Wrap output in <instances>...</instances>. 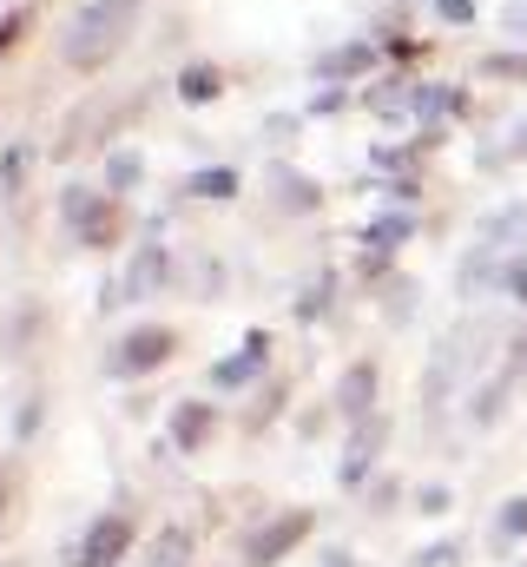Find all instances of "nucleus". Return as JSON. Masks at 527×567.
Listing matches in <instances>:
<instances>
[{
  "instance_id": "1a4fd4ad",
  "label": "nucleus",
  "mask_w": 527,
  "mask_h": 567,
  "mask_svg": "<svg viewBox=\"0 0 527 567\" xmlns=\"http://www.w3.org/2000/svg\"><path fill=\"white\" fill-rule=\"evenodd\" d=\"M488 73H495V80H527V60H521V53H495V60H488Z\"/></svg>"
},
{
  "instance_id": "9d476101",
  "label": "nucleus",
  "mask_w": 527,
  "mask_h": 567,
  "mask_svg": "<svg viewBox=\"0 0 527 567\" xmlns=\"http://www.w3.org/2000/svg\"><path fill=\"white\" fill-rule=\"evenodd\" d=\"M205 429H211V416H205V410H185V416H178V442H198Z\"/></svg>"
},
{
  "instance_id": "39448f33",
  "label": "nucleus",
  "mask_w": 527,
  "mask_h": 567,
  "mask_svg": "<svg viewBox=\"0 0 527 567\" xmlns=\"http://www.w3.org/2000/svg\"><path fill=\"white\" fill-rule=\"evenodd\" d=\"M515 238H527V205H508V212L488 218V231H482V245H495V251H508Z\"/></svg>"
},
{
  "instance_id": "0eeeda50",
  "label": "nucleus",
  "mask_w": 527,
  "mask_h": 567,
  "mask_svg": "<svg viewBox=\"0 0 527 567\" xmlns=\"http://www.w3.org/2000/svg\"><path fill=\"white\" fill-rule=\"evenodd\" d=\"M370 66V47H343L337 60H323V73H363Z\"/></svg>"
},
{
  "instance_id": "423d86ee",
  "label": "nucleus",
  "mask_w": 527,
  "mask_h": 567,
  "mask_svg": "<svg viewBox=\"0 0 527 567\" xmlns=\"http://www.w3.org/2000/svg\"><path fill=\"white\" fill-rule=\"evenodd\" d=\"M502 410H508V390H502V383L475 396V423H502Z\"/></svg>"
},
{
  "instance_id": "6e6552de",
  "label": "nucleus",
  "mask_w": 527,
  "mask_h": 567,
  "mask_svg": "<svg viewBox=\"0 0 527 567\" xmlns=\"http://www.w3.org/2000/svg\"><path fill=\"white\" fill-rule=\"evenodd\" d=\"M502 290H508L515 303H527V251L515 258V265H508V271H502Z\"/></svg>"
},
{
  "instance_id": "f03ea898",
  "label": "nucleus",
  "mask_w": 527,
  "mask_h": 567,
  "mask_svg": "<svg viewBox=\"0 0 527 567\" xmlns=\"http://www.w3.org/2000/svg\"><path fill=\"white\" fill-rule=\"evenodd\" d=\"M303 535H310V515H303V508H297V515H283V522H270L258 542H251V567H270L277 555H290Z\"/></svg>"
},
{
  "instance_id": "f3484780",
  "label": "nucleus",
  "mask_w": 527,
  "mask_h": 567,
  "mask_svg": "<svg viewBox=\"0 0 527 567\" xmlns=\"http://www.w3.org/2000/svg\"><path fill=\"white\" fill-rule=\"evenodd\" d=\"M0 502H7V482H0Z\"/></svg>"
},
{
  "instance_id": "f8f14e48",
  "label": "nucleus",
  "mask_w": 527,
  "mask_h": 567,
  "mask_svg": "<svg viewBox=\"0 0 527 567\" xmlns=\"http://www.w3.org/2000/svg\"><path fill=\"white\" fill-rule=\"evenodd\" d=\"M502 535H527V502H508L502 508Z\"/></svg>"
},
{
  "instance_id": "ddd939ff",
  "label": "nucleus",
  "mask_w": 527,
  "mask_h": 567,
  "mask_svg": "<svg viewBox=\"0 0 527 567\" xmlns=\"http://www.w3.org/2000/svg\"><path fill=\"white\" fill-rule=\"evenodd\" d=\"M455 561H462L455 548H428V555H415V567H455Z\"/></svg>"
},
{
  "instance_id": "f257e3e1",
  "label": "nucleus",
  "mask_w": 527,
  "mask_h": 567,
  "mask_svg": "<svg viewBox=\"0 0 527 567\" xmlns=\"http://www.w3.org/2000/svg\"><path fill=\"white\" fill-rule=\"evenodd\" d=\"M132 7H138V0H113V7L100 0V7H93V13H86V20H80L73 33H100V27H106V40L120 47V27H126V20H132ZM66 53H73L80 66H93V60H100V47H93V40H80V47H66Z\"/></svg>"
},
{
  "instance_id": "20e7f679",
  "label": "nucleus",
  "mask_w": 527,
  "mask_h": 567,
  "mask_svg": "<svg viewBox=\"0 0 527 567\" xmlns=\"http://www.w3.org/2000/svg\"><path fill=\"white\" fill-rule=\"evenodd\" d=\"M165 350H172L165 330H138L126 343V357H120V370H152V363H165Z\"/></svg>"
},
{
  "instance_id": "2eb2a0df",
  "label": "nucleus",
  "mask_w": 527,
  "mask_h": 567,
  "mask_svg": "<svg viewBox=\"0 0 527 567\" xmlns=\"http://www.w3.org/2000/svg\"><path fill=\"white\" fill-rule=\"evenodd\" d=\"M508 377H527V330L515 337V357H508Z\"/></svg>"
},
{
  "instance_id": "dca6fc26",
  "label": "nucleus",
  "mask_w": 527,
  "mask_h": 567,
  "mask_svg": "<svg viewBox=\"0 0 527 567\" xmlns=\"http://www.w3.org/2000/svg\"><path fill=\"white\" fill-rule=\"evenodd\" d=\"M435 7H442V20H468V13H475L468 0H435Z\"/></svg>"
},
{
  "instance_id": "4468645a",
  "label": "nucleus",
  "mask_w": 527,
  "mask_h": 567,
  "mask_svg": "<svg viewBox=\"0 0 527 567\" xmlns=\"http://www.w3.org/2000/svg\"><path fill=\"white\" fill-rule=\"evenodd\" d=\"M495 158H527V120H521V126H515V140L502 145V152H495Z\"/></svg>"
},
{
  "instance_id": "7ed1b4c3",
  "label": "nucleus",
  "mask_w": 527,
  "mask_h": 567,
  "mask_svg": "<svg viewBox=\"0 0 527 567\" xmlns=\"http://www.w3.org/2000/svg\"><path fill=\"white\" fill-rule=\"evenodd\" d=\"M370 403H376V370H370V363H356V370L343 377V390H337V410H343V416H363Z\"/></svg>"
},
{
  "instance_id": "9b49d317",
  "label": "nucleus",
  "mask_w": 527,
  "mask_h": 567,
  "mask_svg": "<svg viewBox=\"0 0 527 567\" xmlns=\"http://www.w3.org/2000/svg\"><path fill=\"white\" fill-rule=\"evenodd\" d=\"M502 27H508L515 40H527V0H508V7H502Z\"/></svg>"
}]
</instances>
